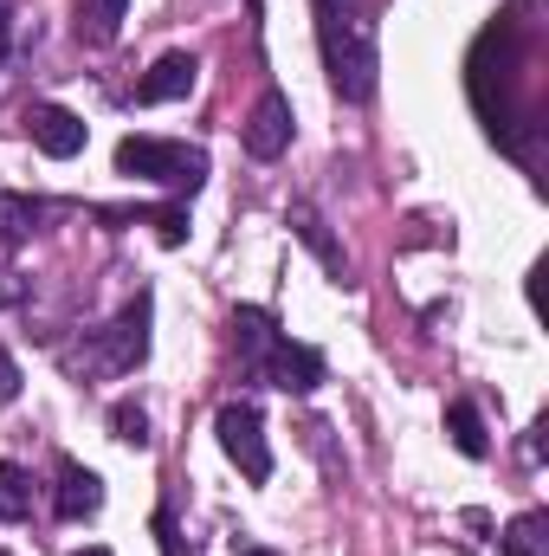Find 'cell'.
Here are the masks:
<instances>
[{"label": "cell", "instance_id": "6da1fadb", "mask_svg": "<svg viewBox=\"0 0 549 556\" xmlns=\"http://www.w3.org/2000/svg\"><path fill=\"white\" fill-rule=\"evenodd\" d=\"M317 7V46H323V72L336 85L343 104H369L382 85V46H375V20L362 13V0H310Z\"/></svg>", "mask_w": 549, "mask_h": 556}, {"label": "cell", "instance_id": "7a4b0ae2", "mask_svg": "<svg viewBox=\"0 0 549 556\" xmlns=\"http://www.w3.org/2000/svg\"><path fill=\"white\" fill-rule=\"evenodd\" d=\"M233 350H240V369L253 382H272L284 395H310L323 382V356L310 343H291L272 324V311H259V304L233 311Z\"/></svg>", "mask_w": 549, "mask_h": 556}, {"label": "cell", "instance_id": "3957f363", "mask_svg": "<svg viewBox=\"0 0 549 556\" xmlns=\"http://www.w3.org/2000/svg\"><path fill=\"white\" fill-rule=\"evenodd\" d=\"M117 168L130 181H162L175 194H201V181H207V155L168 137H124L117 142Z\"/></svg>", "mask_w": 549, "mask_h": 556}, {"label": "cell", "instance_id": "277c9868", "mask_svg": "<svg viewBox=\"0 0 549 556\" xmlns=\"http://www.w3.org/2000/svg\"><path fill=\"white\" fill-rule=\"evenodd\" d=\"M142 356H149V291H137L117 317H111V330L91 343V350H78V356H65L72 369L85 363L91 376H130Z\"/></svg>", "mask_w": 549, "mask_h": 556}, {"label": "cell", "instance_id": "5b68a950", "mask_svg": "<svg viewBox=\"0 0 549 556\" xmlns=\"http://www.w3.org/2000/svg\"><path fill=\"white\" fill-rule=\"evenodd\" d=\"M214 433H220V453L253 479V485H266L272 479V446H266V420L253 402H227L220 415H214Z\"/></svg>", "mask_w": 549, "mask_h": 556}, {"label": "cell", "instance_id": "8992f818", "mask_svg": "<svg viewBox=\"0 0 549 556\" xmlns=\"http://www.w3.org/2000/svg\"><path fill=\"white\" fill-rule=\"evenodd\" d=\"M291 149V98L284 91H266L246 117V155L253 162H278Z\"/></svg>", "mask_w": 549, "mask_h": 556}, {"label": "cell", "instance_id": "52a82bcc", "mask_svg": "<svg viewBox=\"0 0 549 556\" xmlns=\"http://www.w3.org/2000/svg\"><path fill=\"white\" fill-rule=\"evenodd\" d=\"M194 78H201V59L194 52H162L137 78V104H175V98L194 91Z\"/></svg>", "mask_w": 549, "mask_h": 556}, {"label": "cell", "instance_id": "ba28073f", "mask_svg": "<svg viewBox=\"0 0 549 556\" xmlns=\"http://www.w3.org/2000/svg\"><path fill=\"white\" fill-rule=\"evenodd\" d=\"M26 130H33V142H39L52 162H72V155L85 149V117H72L65 104H33V111H26Z\"/></svg>", "mask_w": 549, "mask_h": 556}, {"label": "cell", "instance_id": "9c48e42d", "mask_svg": "<svg viewBox=\"0 0 549 556\" xmlns=\"http://www.w3.org/2000/svg\"><path fill=\"white\" fill-rule=\"evenodd\" d=\"M98 511H104V479L91 466H78V459H59V518L65 525H85Z\"/></svg>", "mask_w": 549, "mask_h": 556}, {"label": "cell", "instance_id": "30bf717a", "mask_svg": "<svg viewBox=\"0 0 549 556\" xmlns=\"http://www.w3.org/2000/svg\"><path fill=\"white\" fill-rule=\"evenodd\" d=\"M130 20V0H78V39L85 46H111Z\"/></svg>", "mask_w": 549, "mask_h": 556}, {"label": "cell", "instance_id": "8fae6325", "mask_svg": "<svg viewBox=\"0 0 549 556\" xmlns=\"http://www.w3.org/2000/svg\"><path fill=\"white\" fill-rule=\"evenodd\" d=\"M291 227H297V240H304V247H310V253L323 260V273L336 278V285L349 278V253H343V247L330 240V227H323V220H317L310 207H297V214H291Z\"/></svg>", "mask_w": 549, "mask_h": 556}, {"label": "cell", "instance_id": "7c38bea8", "mask_svg": "<svg viewBox=\"0 0 549 556\" xmlns=\"http://www.w3.org/2000/svg\"><path fill=\"white\" fill-rule=\"evenodd\" d=\"M20 518H33V472L0 459V525H20Z\"/></svg>", "mask_w": 549, "mask_h": 556}, {"label": "cell", "instance_id": "4fadbf2b", "mask_svg": "<svg viewBox=\"0 0 549 556\" xmlns=\"http://www.w3.org/2000/svg\"><path fill=\"white\" fill-rule=\"evenodd\" d=\"M446 433H452V446H459L465 459H485V453H491L485 420H478V408H472V402H452V408H446Z\"/></svg>", "mask_w": 549, "mask_h": 556}, {"label": "cell", "instance_id": "5bb4252c", "mask_svg": "<svg viewBox=\"0 0 549 556\" xmlns=\"http://www.w3.org/2000/svg\"><path fill=\"white\" fill-rule=\"evenodd\" d=\"M33 227H39V201H26V194H7V188H0V247H20Z\"/></svg>", "mask_w": 549, "mask_h": 556}, {"label": "cell", "instance_id": "9a60e30c", "mask_svg": "<svg viewBox=\"0 0 549 556\" xmlns=\"http://www.w3.org/2000/svg\"><path fill=\"white\" fill-rule=\"evenodd\" d=\"M498 551H505V556H544V511L511 518V525H505V538H498Z\"/></svg>", "mask_w": 549, "mask_h": 556}, {"label": "cell", "instance_id": "2e32d148", "mask_svg": "<svg viewBox=\"0 0 549 556\" xmlns=\"http://www.w3.org/2000/svg\"><path fill=\"white\" fill-rule=\"evenodd\" d=\"M111 427H117V440H124V446H149V415H142L137 402H117V408H111Z\"/></svg>", "mask_w": 549, "mask_h": 556}, {"label": "cell", "instance_id": "e0dca14e", "mask_svg": "<svg viewBox=\"0 0 549 556\" xmlns=\"http://www.w3.org/2000/svg\"><path fill=\"white\" fill-rule=\"evenodd\" d=\"M137 220L155 227L162 247H181V240H188V207H155V214H137Z\"/></svg>", "mask_w": 549, "mask_h": 556}, {"label": "cell", "instance_id": "ac0fdd59", "mask_svg": "<svg viewBox=\"0 0 549 556\" xmlns=\"http://www.w3.org/2000/svg\"><path fill=\"white\" fill-rule=\"evenodd\" d=\"M155 544H162V556H188V544H181V531H175V511H168V505L155 511Z\"/></svg>", "mask_w": 549, "mask_h": 556}, {"label": "cell", "instance_id": "d6986e66", "mask_svg": "<svg viewBox=\"0 0 549 556\" xmlns=\"http://www.w3.org/2000/svg\"><path fill=\"white\" fill-rule=\"evenodd\" d=\"M13 395H20V363H13V356L0 350V408H7Z\"/></svg>", "mask_w": 549, "mask_h": 556}, {"label": "cell", "instance_id": "ffe728a7", "mask_svg": "<svg viewBox=\"0 0 549 556\" xmlns=\"http://www.w3.org/2000/svg\"><path fill=\"white\" fill-rule=\"evenodd\" d=\"M7 52H13V20H7V7H0V65H7Z\"/></svg>", "mask_w": 549, "mask_h": 556}, {"label": "cell", "instance_id": "44dd1931", "mask_svg": "<svg viewBox=\"0 0 549 556\" xmlns=\"http://www.w3.org/2000/svg\"><path fill=\"white\" fill-rule=\"evenodd\" d=\"M13 298H20V291H13V285H0V304H13Z\"/></svg>", "mask_w": 549, "mask_h": 556}, {"label": "cell", "instance_id": "7402d4cb", "mask_svg": "<svg viewBox=\"0 0 549 556\" xmlns=\"http://www.w3.org/2000/svg\"><path fill=\"white\" fill-rule=\"evenodd\" d=\"M240 556H278V551H240Z\"/></svg>", "mask_w": 549, "mask_h": 556}, {"label": "cell", "instance_id": "603a6c76", "mask_svg": "<svg viewBox=\"0 0 549 556\" xmlns=\"http://www.w3.org/2000/svg\"><path fill=\"white\" fill-rule=\"evenodd\" d=\"M78 556H111V551H78Z\"/></svg>", "mask_w": 549, "mask_h": 556}]
</instances>
